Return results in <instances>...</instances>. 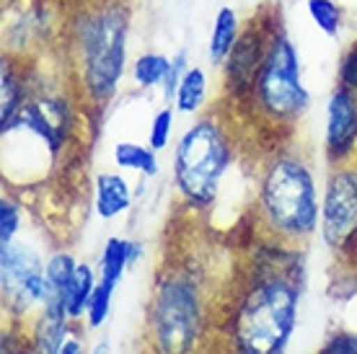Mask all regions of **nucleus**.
Wrapping results in <instances>:
<instances>
[{
  "instance_id": "obj_2",
  "label": "nucleus",
  "mask_w": 357,
  "mask_h": 354,
  "mask_svg": "<svg viewBox=\"0 0 357 354\" xmlns=\"http://www.w3.org/2000/svg\"><path fill=\"white\" fill-rule=\"evenodd\" d=\"M65 31L78 96L89 107H107L127 68V6L119 0H83L73 8Z\"/></svg>"
},
{
  "instance_id": "obj_33",
  "label": "nucleus",
  "mask_w": 357,
  "mask_h": 354,
  "mask_svg": "<svg viewBox=\"0 0 357 354\" xmlns=\"http://www.w3.org/2000/svg\"><path fill=\"white\" fill-rule=\"evenodd\" d=\"M13 3H16V0H3V6H13Z\"/></svg>"
},
{
  "instance_id": "obj_29",
  "label": "nucleus",
  "mask_w": 357,
  "mask_h": 354,
  "mask_svg": "<svg viewBox=\"0 0 357 354\" xmlns=\"http://www.w3.org/2000/svg\"><path fill=\"white\" fill-rule=\"evenodd\" d=\"M16 354H36V352H34V349H31V341H29V344L24 346V349H18Z\"/></svg>"
},
{
  "instance_id": "obj_18",
  "label": "nucleus",
  "mask_w": 357,
  "mask_h": 354,
  "mask_svg": "<svg viewBox=\"0 0 357 354\" xmlns=\"http://www.w3.org/2000/svg\"><path fill=\"white\" fill-rule=\"evenodd\" d=\"M207 83H210L207 72L199 65L184 72V78L178 83L176 98H174V109L178 114H199L202 111L207 101Z\"/></svg>"
},
{
  "instance_id": "obj_19",
  "label": "nucleus",
  "mask_w": 357,
  "mask_h": 354,
  "mask_svg": "<svg viewBox=\"0 0 357 354\" xmlns=\"http://www.w3.org/2000/svg\"><path fill=\"white\" fill-rule=\"evenodd\" d=\"M114 166L122 171H137L143 176L158 174V158L151 145H137V142H116L114 145Z\"/></svg>"
},
{
  "instance_id": "obj_13",
  "label": "nucleus",
  "mask_w": 357,
  "mask_h": 354,
  "mask_svg": "<svg viewBox=\"0 0 357 354\" xmlns=\"http://www.w3.org/2000/svg\"><path fill=\"white\" fill-rule=\"evenodd\" d=\"M132 204V192L130 184L119 174H98L93 181V210L104 220H114L119 215H125Z\"/></svg>"
},
{
  "instance_id": "obj_28",
  "label": "nucleus",
  "mask_w": 357,
  "mask_h": 354,
  "mask_svg": "<svg viewBox=\"0 0 357 354\" xmlns=\"http://www.w3.org/2000/svg\"><path fill=\"white\" fill-rule=\"evenodd\" d=\"M60 354H86V349H83L81 339L70 334V337L65 339V344H63V349H60Z\"/></svg>"
},
{
  "instance_id": "obj_34",
  "label": "nucleus",
  "mask_w": 357,
  "mask_h": 354,
  "mask_svg": "<svg viewBox=\"0 0 357 354\" xmlns=\"http://www.w3.org/2000/svg\"><path fill=\"white\" fill-rule=\"evenodd\" d=\"M52 3H63V0H52ZM70 3H73V0H70Z\"/></svg>"
},
{
  "instance_id": "obj_31",
  "label": "nucleus",
  "mask_w": 357,
  "mask_h": 354,
  "mask_svg": "<svg viewBox=\"0 0 357 354\" xmlns=\"http://www.w3.org/2000/svg\"><path fill=\"white\" fill-rule=\"evenodd\" d=\"M349 261L355 264V269H357V243H355V251H352V256H349Z\"/></svg>"
},
{
  "instance_id": "obj_1",
  "label": "nucleus",
  "mask_w": 357,
  "mask_h": 354,
  "mask_svg": "<svg viewBox=\"0 0 357 354\" xmlns=\"http://www.w3.org/2000/svg\"><path fill=\"white\" fill-rule=\"evenodd\" d=\"M287 246L275 243L272 254L243 277L225 313L223 346L236 354H282L298 323L301 282Z\"/></svg>"
},
{
  "instance_id": "obj_14",
  "label": "nucleus",
  "mask_w": 357,
  "mask_h": 354,
  "mask_svg": "<svg viewBox=\"0 0 357 354\" xmlns=\"http://www.w3.org/2000/svg\"><path fill=\"white\" fill-rule=\"evenodd\" d=\"M143 254V246L137 240H125V238H112L104 243V251H101V261H98V282L109 287V290H116V284L125 275V269L132 261H137Z\"/></svg>"
},
{
  "instance_id": "obj_27",
  "label": "nucleus",
  "mask_w": 357,
  "mask_h": 354,
  "mask_svg": "<svg viewBox=\"0 0 357 354\" xmlns=\"http://www.w3.org/2000/svg\"><path fill=\"white\" fill-rule=\"evenodd\" d=\"M316 354H357V334H352V331H334Z\"/></svg>"
},
{
  "instance_id": "obj_24",
  "label": "nucleus",
  "mask_w": 357,
  "mask_h": 354,
  "mask_svg": "<svg viewBox=\"0 0 357 354\" xmlns=\"http://www.w3.org/2000/svg\"><path fill=\"white\" fill-rule=\"evenodd\" d=\"M18 231H21V210L13 199L3 197L0 199V246L13 243Z\"/></svg>"
},
{
  "instance_id": "obj_32",
  "label": "nucleus",
  "mask_w": 357,
  "mask_h": 354,
  "mask_svg": "<svg viewBox=\"0 0 357 354\" xmlns=\"http://www.w3.org/2000/svg\"><path fill=\"white\" fill-rule=\"evenodd\" d=\"M213 354H236V352H231V349H225L223 346V349H218V352H213Z\"/></svg>"
},
{
  "instance_id": "obj_10",
  "label": "nucleus",
  "mask_w": 357,
  "mask_h": 354,
  "mask_svg": "<svg viewBox=\"0 0 357 354\" xmlns=\"http://www.w3.org/2000/svg\"><path fill=\"white\" fill-rule=\"evenodd\" d=\"M267 21V13H259V18L254 16L243 26L238 42L233 47V52L228 54V60L223 62V83H225V93L233 98V101H249L251 91H254V83H257V75H259V68L264 62V52H267V42H269V31L280 21V13L272 10V18Z\"/></svg>"
},
{
  "instance_id": "obj_4",
  "label": "nucleus",
  "mask_w": 357,
  "mask_h": 354,
  "mask_svg": "<svg viewBox=\"0 0 357 354\" xmlns=\"http://www.w3.org/2000/svg\"><path fill=\"white\" fill-rule=\"evenodd\" d=\"M202 279L184 264L163 269L153 284L145 313V352L199 354L207 334Z\"/></svg>"
},
{
  "instance_id": "obj_21",
  "label": "nucleus",
  "mask_w": 357,
  "mask_h": 354,
  "mask_svg": "<svg viewBox=\"0 0 357 354\" xmlns=\"http://www.w3.org/2000/svg\"><path fill=\"white\" fill-rule=\"evenodd\" d=\"M305 10L311 16L313 26L324 31L326 36L337 39L344 26V13L337 6V0H305Z\"/></svg>"
},
{
  "instance_id": "obj_26",
  "label": "nucleus",
  "mask_w": 357,
  "mask_h": 354,
  "mask_svg": "<svg viewBox=\"0 0 357 354\" xmlns=\"http://www.w3.org/2000/svg\"><path fill=\"white\" fill-rule=\"evenodd\" d=\"M337 80H340V86L357 93V39L342 54L340 68H337Z\"/></svg>"
},
{
  "instance_id": "obj_16",
  "label": "nucleus",
  "mask_w": 357,
  "mask_h": 354,
  "mask_svg": "<svg viewBox=\"0 0 357 354\" xmlns=\"http://www.w3.org/2000/svg\"><path fill=\"white\" fill-rule=\"evenodd\" d=\"M96 284H98V279H96L93 266L78 261L75 275H73L70 284H68V290H65V313H68V318H70L73 323L86 316L91 295H93V290H96Z\"/></svg>"
},
{
  "instance_id": "obj_25",
  "label": "nucleus",
  "mask_w": 357,
  "mask_h": 354,
  "mask_svg": "<svg viewBox=\"0 0 357 354\" xmlns=\"http://www.w3.org/2000/svg\"><path fill=\"white\" fill-rule=\"evenodd\" d=\"M189 68H192V65L187 62V52H184V49L171 57V70H169V75H166V83L161 86V93L166 104H174L178 83H181V78H184V72H187Z\"/></svg>"
},
{
  "instance_id": "obj_15",
  "label": "nucleus",
  "mask_w": 357,
  "mask_h": 354,
  "mask_svg": "<svg viewBox=\"0 0 357 354\" xmlns=\"http://www.w3.org/2000/svg\"><path fill=\"white\" fill-rule=\"evenodd\" d=\"M241 31H243V26H241V18H238L236 8L223 6V8L215 13L210 42H207V54H210V62H213V65L223 68V62L228 60V54L233 52V47L238 42Z\"/></svg>"
},
{
  "instance_id": "obj_8",
  "label": "nucleus",
  "mask_w": 357,
  "mask_h": 354,
  "mask_svg": "<svg viewBox=\"0 0 357 354\" xmlns=\"http://www.w3.org/2000/svg\"><path fill=\"white\" fill-rule=\"evenodd\" d=\"M321 238L331 254L349 259L357 243V163L331 166L321 197Z\"/></svg>"
},
{
  "instance_id": "obj_30",
  "label": "nucleus",
  "mask_w": 357,
  "mask_h": 354,
  "mask_svg": "<svg viewBox=\"0 0 357 354\" xmlns=\"http://www.w3.org/2000/svg\"><path fill=\"white\" fill-rule=\"evenodd\" d=\"M93 354H109L107 344H98V346H96V349H93Z\"/></svg>"
},
{
  "instance_id": "obj_11",
  "label": "nucleus",
  "mask_w": 357,
  "mask_h": 354,
  "mask_svg": "<svg viewBox=\"0 0 357 354\" xmlns=\"http://www.w3.org/2000/svg\"><path fill=\"white\" fill-rule=\"evenodd\" d=\"M324 151L331 166H342L357 155V93L344 86H334L326 104V134Z\"/></svg>"
},
{
  "instance_id": "obj_3",
  "label": "nucleus",
  "mask_w": 357,
  "mask_h": 354,
  "mask_svg": "<svg viewBox=\"0 0 357 354\" xmlns=\"http://www.w3.org/2000/svg\"><path fill=\"white\" fill-rule=\"evenodd\" d=\"M257 222L272 243L303 246L321 225V202L311 163L282 148L264 160L257 181Z\"/></svg>"
},
{
  "instance_id": "obj_20",
  "label": "nucleus",
  "mask_w": 357,
  "mask_h": 354,
  "mask_svg": "<svg viewBox=\"0 0 357 354\" xmlns=\"http://www.w3.org/2000/svg\"><path fill=\"white\" fill-rule=\"evenodd\" d=\"M171 70V57L161 52H145L132 62V80L137 88H161Z\"/></svg>"
},
{
  "instance_id": "obj_23",
  "label": "nucleus",
  "mask_w": 357,
  "mask_h": 354,
  "mask_svg": "<svg viewBox=\"0 0 357 354\" xmlns=\"http://www.w3.org/2000/svg\"><path fill=\"white\" fill-rule=\"evenodd\" d=\"M112 298H114V290H109V287H104V284L98 282L93 295H91L89 310H86V323H89V328L104 326V321L112 313Z\"/></svg>"
},
{
  "instance_id": "obj_7",
  "label": "nucleus",
  "mask_w": 357,
  "mask_h": 354,
  "mask_svg": "<svg viewBox=\"0 0 357 354\" xmlns=\"http://www.w3.org/2000/svg\"><path fill=\"white\" fill-rule=\"evenodd\" d=\"M0 290L3 305L13 316H29L42 310L47 300V264L39 251L24 240L0 246Z\"/></svg>"
},
{
  "instance_id": "obj_17",
  "label": "nucleus",
  "mask_w": 357,
  "mask_h": 354,
  "mask_svg": "<svg viewBox=\"0 0 357 354\" xmlns=\"http://www.w3.org/2000/svg\"><path fill=\"white\" fill-rule=\"evenodd\" d=\"M75 266H78V261L68 251H57V254L50 256V261H47V284H50V290H47L45 305H57V308L65 310V290H68V284H70L73 275H75Z\"/></svg>"
},
{
  "instance_id": "obj_9",
  "label": "nucleus",
  "mask_w": 357,
  "mask_h": 354,
  "mask_svg": "<svg viewBox=\"0 0 357 354\" xmlns=\"http://www.w3.org/2000/svg\"><path fill=\"white\" fill-rule=\"evenodd\" d=\"M13 130L31 134L36 142L45 145L50 158H57L73 137V104L63 93L31 91L18 119L8 127V132Z\"/></svg>"
},
{
  "instance_id": "obj_5",
  "label": "nucleus",
  "mask_w": 357,
  "mask_h": 354,
  "mask_svg": "<svg viewBox=\"0 0 357 354\" xmlns=\"http://www.w3.org/2000/svg\"><path fill=\"white\" fill-rule=\"evenodd\" d=\"M236 158L231 124L218 111L197 116L174 151V186L192 210H210Z\"/></svg>"
},
{
  "instance_id": "obj_22",
  "label": "nucleus",
  "mask_w": 357,
  "mask_h": 354,
  "mask_svg": "<svg viewBox=\"0 0 357 354\" xmlns=\"http://www.w3.org/2000/svg\"><path fill=\"white\" fill-rule=\"evenodd\" d=\"M171 132H174V109L163 107L158 109L151 119V130H148V145H151L155 153H161L169 148Z\"/></svg>"
},
{
  "instance_id": "obj_6",
  "label": "nucleus",
  "mask_w": 357,
  "mask_h": 354,
  "mask_svg": "<svg viewBox=\"0 0 357 354\" xmlns=\"http://www.w3.org/2000/svg\"><path fill=\"white\" fill-rule=\"evenodd\" d=\"M249 104L254 114L275 130L298 124L311 107V93L303 83L301 54L280 21L269 31L267 52Z\"/></svg>"
},
{
  "instance_id": "obj_12",
  "label": "nucleus",
  "mask_w": 357,
  "mask_h": 354,
  "mask_svg": "<svg viewBox=\"0 0 357 354\" xmlns=\"http://www.w3.org/2000/svg\"><path fill=\"white\" fill-rule=\"evenodd\" d=\"M31 86L26 72L18 68L13 54H3L0 65V134L8 132V127L18 119L24 104L29 101Z\"/></svg>"
}]
</instances>
